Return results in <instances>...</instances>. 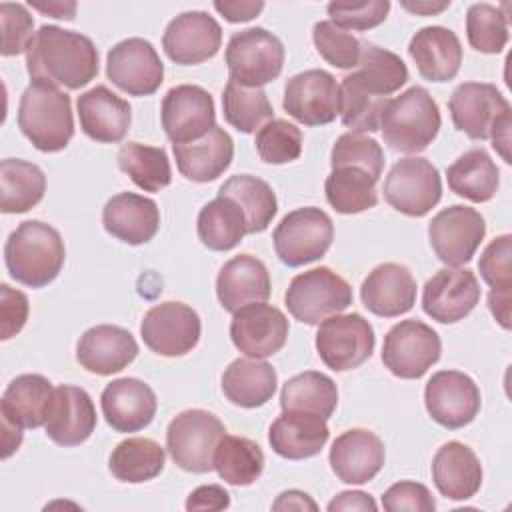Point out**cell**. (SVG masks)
I'll return each instance as SVG.
<instances>
[{
  "mask_svg": "<svg viewBox=\"0 0 512 512\" xmlns=\"http://www.w3.org/2000/svg\"><path fill=\"white\" fill-rule=\"evenodd\" d=\"M26 70L32 82L80 90L98 74V50L80 32L44 24L26 50Z\"/></svg>",
  "mask_w": 512,
  "mask_h": 512,
  "instance_id": "1",
  "label": "cell"
},
{
  "mask_svg": "<svg viewBox=\"0 0 512 512\" xmlns=\"http://www.w3.org/2000/svg\"><path fill=\"white\" fill-rule=\"evenodd\" d=\"M66 248L60 232L42 220H24L4 244L10 276L30 288H44L60 274Z\"/></svg>",
  "mask_w": 512,
  "mask_h": 512,
  "instance_id": "2",
  "label": "cell"
},
{
  "mask_svg": "<svg viewBox=\"0 0 512 512\" xmlns=\"http://www.w3.org/2000/svg\"><path fill=\"white\" fill-rule=\"evenodd\" d=\"M18 128L40 152H60L74 136L72 102L52 84L32 82L20 96Z\"/></svg>",
  "mask_w": 512,
  "mask_h": 512,
  "instance_id": "3",
  "label": "cell"
},
{
  "mask_svg": "<svg viewBox=\"0 0 512 512\" xmlns=\"http://www.w3.org/2000/svg\"><path fill=\"white\" fill-rule=\"evenodd\" d=\"M440 122V110L430 92L422 86H412L388 100L380 116V130L392 150L416 154L432 144Z\"/></svg>",
  "mask_w": 512,
  "mask_h": 512,
  "instance_id": "4",
  "label": "cell"
},
{
  "mask_svg": "<svg viewBox=\"0 0 512 512\" xmlns=\"http://www.w3.org/2000/svg\"><path fill=\"white\" fill-rule=\"evenodd\" d=\"M224 434V424L212 412L184 410L166 428V450L182 470L206 474L214 470V454Z\"/></svg>",
  "mask_w": 512,
  "mask_h": 512,
  "instance_id": "5",
  "label": "cell"
},
{
  "mask_svg": "<svg viewBox=\"0 0 512 512\" xmlns=\"http://www.w3.org/2000/svg\"><path fill=\"white\" fill-rule=\"evenodd\" d=\"M284 302L298 322L316 326L352 304V286L328 266H318L290 280Z\"/></svg>",
  "mask_w": 512,
  "mask_h": 512,
  "instance_id": "6",
  "label": "cell"
},
{
  "mask_svg": "<svg viewBox=\"0 0 512 512\" xmlns=\"http://www.w3.org/2000/svg\"><path fill=\"white\" fill-rule=\"evenodd\" d=\"M224 62L232 80L248 88H262L280 76L284 68V46L266 28H246L234 32L228 40Z\"/></svg>",
  "mask_w": 512,
  "mask_h": 512,
  "instance_id": "7",
  "label": "cell"
},
{
  "mask_svg": "<svg viewBox=\"0 0 512 512\" xmlns=\"http://www.w3.org/2000/svg\"><path fill=\"white\" fill-rule=\"evenodd\" d=\"M276 256L290 268H298L320 260L334 240L332 218L316 208L304 206L288 212L274 234Z\"/></svg>",
  "mask_w": 512,
  "mask_h": 512,
  "instance_id": "8",
  "label": "cell"
},
{
  "mask_svg": "<svg viewBox=\"0 0 512 512\" xmlns=\"http://www.w3.org/2000/svg\"><path fill=\"white\" fill-rule=\"evenodd\" d=\"M442 342L438 332L422 320L408 318L394 324L382 344V362L398 378H422L438 360Z\"/></svg>",
  "mask_w": 512,
  "mask_h": 512,
  "instance_id": "9",
  "label": "cell"
},
{
  "mask_svg": "<svg viewBox=\"0 0 512 512\" xmlns=\"http://www.w3.org/2000/svg\"><path fill=\"white\" fill-rule=\"evenodd\" d=\"M382 192L394 210L420 218L440 202L442 178L430 160L408 156L390 168Z\"/></svg>",
  "mask_w": 512,
  "mask_h": 512,
  "instance_id": "10",
  "label": "cell"
},
{
  "mask_svg": "<svg viewBox=\"0 0 512 512\" xmlns=\"http://www.w3.org/2000/svg\"><path fill=\"white\" fill-rule=\"evenodd\" d=\"M374 328L358 312L334 314L320 322L316 350L320 360L334 372L354 370L374 352Z\"/></svg>",
  "mask_w": 512,
  "mask_h": 512,
  "instance_id": "11",
  "label": "cell"
},
{
  "mask_svg": "<svg viewBox=\"0 0 512 512\" xmlns=\"http://www.w3.org/2000/svg\"><path fill=\"white\" fill-rule=\"evenodd\" d=\"M454 126L472 140H488L500 128L510 126V104L488 82H464L448 100Z\"/></svg>",
  "mask_w": 512,
  "mask_h": 512,
  "instance_id": "12",
  "label": "cell"
},
{
  "mask_svg": "<svg viewBox=\"0 0 512 512\" xmlns=\"http://www.w3.org/2000/svg\"><path fill=\"white\" fill-rule=\"evenodd\" d=\"M200 332L202 324L198 312L184 302L156 304L140 322V336L144 344L154 354L166 358L192 352L200 340Z\"/></svg>",
  "mask_w": 512,
  "mask_h": 512,
  "instance_id": "13",
  "label": "cell"
},
{
  "mask_svg": "<svg viewBox=\"0 0 512 512\" xmlns=\"http://www.w3.org/2000/svg\"><path fill=\"white\" fill-rule=\"evenodd\" d=\"M486 236L484 216L462 204L440 210L428 224V238L434 254L446 266H462L472 260Z\"/></svg>",
  "mask_w": 512,
  "mask_h": 512,
  "instance_id": "14",
  "label": "cell"
},
{
  "mask_svg": "<svg viewBox=\"0 0 512 512\" xmlns=\"http://www.w3.org/2000/svg\"><path fill=\"white\" fill-rule=\"evenodd\" d=\"M106 76L128 96H150L164 82V64L144 38H126L106 56Z\"/></svg>",
  "mask_w": 512,
  "mask_h": 512,
  "instance_id": "15",
  "label": "cell"
},
{
  "mask_svg": "<svg viewBox=\"0 0 512 512\" xmlns=\"http://www.w3.org/2000/svg\"><path fill=\"white\" fill-rule=\"evenodd\" d=\"M282 106L304 126L330 124L340 114V84L326 70H304L288 78Z\"/></svg>",
  "mask_w": 512,
  "mask_h": 512,
  "instance_id": "16",
  "label": "cell"
},
{
  "mask_svg": "<svg viewBox=\"0 0 512 512\" xmlns=\"http://www.w3.org/2000/svg\"><path fill=\"white\" fill-rule=\"evenodd\" d=\"M480 402L478 384L458 370L432 374L424 388V404L430 418L448 430L470 424L480 412Z\"/></svg>",
  "mask_w": 512,
  "mask_h": 512,
  "instance_id": "17",
  "label": "cell"
},
{
  "mask_svg": "<svg viewBox=\"0 0 512 512\" xmlns=\"http://www.w3.org/2000/svg\"><path fill=\"white\" fill-rule=\"evenodd\" d=\"M160 118L172 144H188L206 136L216 126L214 100L202 86L180 84L162 98Z\"/></svg>",
  "mask_w": 512,
  "mask_h": 512,
  "instance_id": "18",
  "label": "cell"
},
{
  "mask_svg": "<svg viewBox=\"0 0 512 512\" xmlns=\"http://www.w3.org/2000/svg\"><path fill=\"white\" fill-rule=\"evenodd\" d=\"M290 326L284 312L266 302H252L234 312L230 322L232 344L248 358L264 360L280 352Z\"/></svg>",
  "mask_w": 512,
  "mask_h": 512,
  "instance_id": "19",
  "label": "cell"
},
{
  "mask_svg": "<svg viewBox=\"0 0 512 512\" xmlns=\"http://www.w3.org/2000/svg\"><path fill=\"white\" fill-rule=\"evenodd\" d=\"M480 300V284L472 270L446 266L426 280L422 290L424 312L442 324L466 318Z\"/></svg>",
  "mask_w": 512,
  "mask_h": 512,
  "instance_id": "20",
  "label": "cell"
},
{
  "mask_svg": "<svg viewBox=\"0 0 512 512\" xmlns=\"http://www.w3.org/2000/svg\"><path fill=\"white\" fill-rule=\"evenodd\" d=\"M222 46V28L214 16L204 10L182 12L172 18L162 36L166 56L182 66L206 62Z\"/></svg>",
  "mask_w": 512,
  "mask_h": 512,
  "instance_id": "21",
  "label": "cell"
},
{
  "mask_svg": "<svg viewBox=\"0 0 512 512\" xmlns=\"http://www.w3.org/2000/svg\"><path fill=\"white\" fill-rule=\"evenodd\" d=\"M104 420L116 432H138L146 428L158 408L154 390L138 378L112 380L100 396Z\"/></svg>",
  "mask_w": 512,
  "mask_h": 512,
  "instance_id": "22",
  "label": "cell"
},
{
  "mask_svg": "<svg viewBox=\"0 0 512 512\" xmlns=\"http://www.w3.org/2000/svg\"><path fill=\"white\" fill-rule=\"evenodd\" d=\"M330 468L344 484H366L384 466V442L370 430L352 428L342 432L330 446Z\"/></svg>",
  "mask_w": 512,
  "mask_h": 512,
  "instance_id": "23",
  "label": "cell"
},
{
  "mask_svg": "<svg viewBox=\"0 0 512 512\" xmlns=\"http://www.w3.org/2000/svg\"><path fill=\"white\" fill-rule=\"evenodd\" d=\"M82 132L102 144L122 142L130 130L132 108L108 86L98 84L76 100Z\"/></svg>",
  "mask_w": 512,
  "mask_h": 512,
  "instance_id": "24",
  "label": "cell"
},
{
  "mask_svg": "<svg viewBox=\"0 0 512 512\" xmlns=\"http://www.w3.org/2000/svg\"><path fill=\"white\" fill-rule=\"evenodd\" d=\"M44 428L58 446L70 448L86 442L96 428V408L90 394L78 386H58Z\"/></svg>",
  "mask_w": 512,
  "mask_h": 512,
  "instance_id": "25",
  "label": "cell"
},
{
  "mask_svg": "<svg viewBox=\"0 0 512 512\" xmlns=\"http://www.w3.org/2000/svg\"><path fill=\"white\" fill-rule=\"evenodd\" d=\"M362 304L380 318H396L412 310L416 302V280L398 262H384L372 268L360 286Z\"/></svg>",
  "mask_w": 512,
  "mask_h": 512,
  "instance_id": "26",
  "label": "cell"
},
{
  "mask_svg": "<svg viewBox=\"0 0 512 512\" xmlns=\"http://www.w3.org/2000/svg\"><path fill=\"white\" fill-rule=\"evenodd\" d=\"M138 356L134 336L120 326L98 324L88 328L76 344L80 366L98 376H110L124 370Z\"/></svg>",
  "mask_w": 512,
  "mask_h": 512,
  "instance_id": "27",
  "label": "cell"
},
{
  "mask_svg": "<svg viewBox=\"0 0 512 512\" xmlns=\"http://www.w3.org/2000/svg\"><path fill=\"white\" fill-rule=\"evenodd\" d=\"M102 224L120 242L140 246L156 236L160 210L152 198L136 192H120L104 204Z\"/></svg>",
  "mask_w": 512,
  "mask_h": 512,
  "instance_id": "28",
  "label": "cell"
},
{
  "mask_svg": "<svg viewBox=\"0 0 512 512\" xmlns=\"http://www.w3.org/2000/svg\"><path fill=\"white\" fill-rule=\"evenodd\" d=\"M270 286V274L264 262L252 254H238L220 268L216 296L220 306L234 314L246 304L266 302Z\"/></svg>",
  "mask_w": 512,
  "mask_h": 512,
  "instance_id": "29",
  "label": "cell"
},
{
  "mask_svg": "<svg viewBox=\"0 0 512 512\" xmlns=\"http://www.w3.org/2000/svg\"><path fill=\"white\" fill-rule=\"evenodd\" d=\"M432 480L448 500H468L480 490L482 464L470 446L450 440L432 458Z\"/></svg>",
  "mask_w": 512,
  "mask_h": 512,
  "instance_id": "30",
  "label": "cell"
},
{
  "mask_svg": "<svg viewBox=\"0 0 512 512\" xmlns=\"http://www.w3.org/2000/svg\"><path fill=\"white\" fill-rule=\"evenodd\" d=\"M408 54L416 62L420 76L430 82L452 80L462 64V44L444 26L420 28L408 44Z\"/></svg>",
  "mask_w": 512,
  "mask_h": 512,
  "instance_id": "31",
  "label": "cell"
},
{
  "mask_svg": "<svg viewBox=\"0 0 512 512\" xmlns=\"http://www.w3.org/2000/svg\"><path fill=\"white\" fill-rule=\"evenodd\" d=\"M54 386L40 374L16 376L0 400L2 422L14 428H38L46 424L54 400Z\"/></svg>",
  "mask_w": 512,
  "mask_h": 512,
  "instance_id": "32",
  "label": "cell"
},
{
  "mask_svg": "<svg viewBox=\"0 0 512 512\" xmlns=\"http://www.w3.org/2000/svg\"><path fill=\"white\" fill-rule=\"evenodd\" d=\"M176 166L180 174L192 182H212L222 176L234 158V142L230 134L214 126L206 136L188 142L172 144Z\"/></svg>",
  "mask_w": 512,
  "mask_h": 512,
  "instance_id": "33",
  "label": "cell"
},
{
  "mask_svg": "<svg viewBox=\"0 0 512 512\" xmlns=\"http://www.w3.org/2000/svg\"><path fill=\"white\" fill-rule=\"evenodd\" d=\"M328 436L326 420L304 412H282L268 430L272 450L286 460H304L320 454Z\"/></svg>",
  "mask_w": 512,
  "mask_h": 512,
  "instance_id": "34",
  "label": "cell"
},
{
  "mask_svg": "<svg viewBox=\"0 0 512 512\" xmlns=\"http://www.w3.org/2000/svg\"><path fill=\"white\" fill-rule=\"evenodd\" d=\"M278 374L264 360L238 358L222 374L224 396L240 408H260L276 392Z\"/></svg>",
  "mask_w": 512,
  "mask_h": 512,
  "instance_id": "35",
  "label": "cell"
},
{
  "mask_svg": "<svg viewBox=\"0 0 512 512\" xmlns=\"http://www.w3.org/2000/svg\"><path fill=\"white\" fill-rule=\"evenodd\" d=\"M346 78L370 96L388 98L408 82V68L398 54L362 42L358 66L352 74H346Z\"/></svg>",
  "mask_w": 512,
  "mask_h": 512,
  "instance_id": "36",
  "label": "cell"
},
{
  "mask_svg": "<svg viewBox=\"0 0 512 512\" xmlns=\"http://www.w3.org/2000/svg\"><path fill=\"white\" fill-rule=\"evenodd\" d=\"M448 188L476 204L488 202L496 196L500 186V172L484 148H472L460 154L446 170Z\"/></svg>",
  "mask_w": 512,
  "mask_h": 512,
  "instance_id": "37",
  "label": "cell"
},
{
  "mask_svg": "<svg viewBox=\"0 0 512 512\" xmlns=\"http://www.w3.org/2000/svg\"><path fill=\"white\" fill-rule=\"evenodd\" d=\"M196 228L200 242L214 252L232 250L248 234V222L242 208L228 196H216L204 204Z\"/></svg>",
  "mask_w": 512,
  "mask_h": 512,
  "instance_id": "38",
  "label": "cell"
},
{
  "mask_svg": "<svg viewBox=\"0 0 512 512\" xmlns=\"http://www.w3.org/2000/svg\"><path fill=\"white\" fill-rule=\"evenodd\" d=\"M338 404L334 380L322 372L306 370L286 380L280 392L282 412H304L328 420Z\"/></svg>",
  "mask_w": 512,
  "mask_h": 512,
  "instance_id": "39",
  "label": "cell"
},
{
  "mask_svg": "<svg viewBox=\"0 0 512 512\" xmlns=\"http://www.w3.org/2000/svg\"><path fill=\"white\" fill-rule=\"evenodd\" d=\"M46 192L44 172L26 160L6 158L0 162V210L22 214L34 208Z\"/></svg>",
  "mask_w": 512,
  "mask_h": 512,
  "instance_id": "40",
  "label": "cell"
},
{
  "mask_svg": "<svg viewBox=\"0 0 512 512\" xmlns=\"http://www.w3.org/2000/svg\"><path fill=\"white\" fill-rule=\"evenodd\" d=\"M218 196H228L238 202L248 222V234L264 232L278 212V202L272 186L252 174L230 176L220 186Z\"/></svg>",
  "mask_w": 512,
  "mask_h": 512,
  "instance_id": "41",
  "label": "cell"
},
{
  "mask_svg": "<svg viewBox=\"0 0 512 512\" xmlns=\"http://www.w3.org/2000/svg\"><path fill=\"white\" fill-rule=\"evenodd\" d=\"M166 462L164 448L152 438H126L110 454L108 468L120 482L140 484L156 478Z\"/></svg>",
  "mask_w": 512,
  "mask_h": 512,
  "instance_id": "42",
  "label": "cell"
},
{
  "mask_svg": "<svg viewBox=\"0 0 512 512\" xmlns=\"http://www.w3.org/2000/svg\"><path fill=\"white\" fill-rule=\"evenodd\" d=\"M376 178L362 168H332L324 182L328 204L340 214H358L378 204Z\"/></svg>",
  "mask_w": 512,
  "mask_h": 512,
  "instance_id": "43",
  "label": "cell"
},
{
  "mask_svg": "<svg viewBox=\"0 0 512 512\" xmlns=\"http://www.w3.org/2000/svg\"><path fill=\"white\" fill-rule=\"evenodd\" d=\"M214 470L232 486H250L262 476L264 454L254 440L224 434L214 454Z\"/></svg>",
  "mask_w": 512,
  "mask_h": 512,
  "instance_id": "44",
  "label": "cell"
},
{
  "mask_svg": "<svg viewBox=\"0 0 512 512\" xmlns=\"http://www.w3.org/2000/svg\"><path fill=\"white\" fill-rule=\"evenodd\" d=\"M118 168L144 192H160L172 182V168L162 146L140 142L122 144L118 150Z\"/></svg>",
  "mask_w": 512,
  "mask_h": 512,
  "instance_id": "45",
  "label": "cell"
},
{
  "mask_svg": "<svg viewBox=\"0 0 512 512\" xmlns=\"http://www.w3.org/2000/svg\"><path fill=\"white\" fill-rule=\"evenodd\" d=\"M224 120L242 134H252L274 120L272 104L262 88H248L228 80L222 92Z\"/></svg>",
  "mask_w": 512,
  "mask_h": 512,
  "instance_id": "46",
  "label": "cell"
},
{
  "mask_svg": "<svg viewBox=\"0 0 512 512\" xmlns=\"http://www.w3.org/2000/svg\"><path fill=\"white\" fill-rule=\"evenodd\" d=\"M466 36L476 52L498 54L508 42V16L492 4H472L466 12Z\"/></svg>",
  "mask_w": 512,
  "mask_h": 512,
  "instance_id": "47",
  "label": "cell"
},
{
  "mask_svg": "<svg viewBox=\"0 0 512 512\" xmlns=\"http://www.w3.org/2000/svg\"><path fill=\"white\" fill-rule=\"evenodd\" d=\"M388 100L370 96L344 76L340 84V120L352 132H376Z\"/></svg>",
  "mask_w": 512,
  "mask_h": 512,
  "instance_id": "48",
  "label": "cell"
},
{
  "mask_svg": "<svg viewBox=\"0 0 512 512\" xmlns=\"http://www.w3.org/2000/svg\"><path fill=\"white\" fill-rule=\"evenodd\" d=\"M256 152L266 164H288L302 154V132L288 120H270L256 132Z\"/></svg>",
  "mask_w": 512,
  "mask_h": 512,
  "instance_id": "49",
  "label": "cell"
},
{
  "mask_svg": "<svg viewBox=\"0 0 512 512\" xmlns=\"http://www.w3.org/2000/svg\"><path fill=\"white\" fill-rule=\"evenodd\" d=\"M330 166L362 168L378 180L384 168V152L374 138H368L360 132H346L334 142L330 150Z\"/></svg>",
  "mask_w": 512,
  "mask_h": 512,
  "instance_id": "50",
  "label": "cell"
},
{
  "mask_svg": "<svg viewBox=\"0 0 512 512\" xmlns=\"http://www.w3.org/2000/svg\"><path fill=\"white\" fill-rule=\"evenodd\" d=\"M312 40H314L318 54L328 64L342 68V70L358 66L362 42L354 34L332 24L330 20H320L314 24Z\"/></svg>",
  "mask_w": 512,
  "mask_h": 512,
  "instance_id": "51",
  "label": "cell"
},
{
  "mask_svg": "<svg viewBox=\"0 0 512 512\" xmlns=\"http://www.w3.org/2000/svg\"><path fill=\"white\" fill-rule=\"evenodd\" d=\"M390 12L388 0H366V2H330V22L342 30H370L386 20Z\"/></svg>",
  "mask_w": 512,
  "mask_h": 512,
  "instance_id": "52",
  "label": "cell"
},
{
  "mask_svg": "<svg viewBox=\"0 0 512 512\" xmlns=\"http://www.w3.org/2000/svg\"><path fill=\"white\" fill-rule=\"evenodd\" d=\"M510 254H512L510 234H502L494 238L480 254V260H478L480 276L494 292H512Z\"/></svg>",
  "mask_w": 512,
  "mask_h": 512,
  "instance_id": "53",
  "label": "cell"
},
{
  "mask_svg": "<svg viewBox=\"0 0 512 512\" xmlns=\"http://www.w3.org/2000/svg\"><path fill=\"white\" fill-rule=\"evenodd\" d=\"M0 22H2V56H16L26 52L34 34V18L24 4L2 2L0 4Z\"/></svg>",
  "mask_w": 512,
  "mask_h": 512,
  "instance_id": "54",
  "label": "cell"
},
{
  "mask_svg": "<svg viewBox=\"0 0 512 512\" xmlns=\"http://www.w3.org/2000/svg\"><path fill=\"white\" fill-rule=\"evenodd\" d=\"M382 508L388 512H432L436 508V500L424 484L414 480H402L392 484L382 494Z\"/></svg>",
  "mask_w": 512,
  "mask_h": 512,
  "instance_id": "55",
  "label": "cell"
},
{
  "mask_svg": "<svg viewBox=\"0 0 512 512\" xmlns=\"http://www.w3.org/2000/svg\"><path fill=\"white\" fill-rule=\"evenodd\" d=\"M0 324L2 340L16 336L28 320V298L24 292L10 288L8 284L0 286Z\"/></svg>",
  "mask_w": 512,
  "mask_h": 512,
  "instance_id": "56",
  "label": "cell"
},
{
  "mask_svg": "<svg viewBox=\"0 0 512 512\" xmlns=\"http://www.w3.org/2000/svg\"><path fill=\"white\" fill-rule=\"evenodd\" d=\"M230 506V494L218 484H204L190 492L186 510H224Z\"/></svg>",
  "mask_w": 512,
  "mask_h": 512,
  "instance_id": "57",
  "label": "cell"
},
{
  "mask_svg": "<svg viewBox=\"0 0 512 512\" xmlns=\"http://www.w3.org/2000/svg\"><path fill=\"white\" fill-rule=\"evenodd\" d=\"M216 12H220L228 22H248L252 18H256L262 8L264 2H238V0H216L214 2Z\"/></svg>",
  "mask_w": 512,
  "mask_h": 512,
  "instance_id": "58",
  "label": "cell"
},
{
  "mask_svg": "<svg viewBox=\"0 0 512 512\" xmlns=\"http://www.w3.org/2000/svg\"><path fill=\"white\" fill-rule=\"evenodd\" d=\"M376 502L370 494L366 492H360V490H346V492H340L336 498H332L328 502V510L334 512V510H376Z\"/></svg>",
  "mask_w": 512,
  "mask_h": 512,
  "instance_id": "59",
  "label": "cell"
},
{
  "mask_svg": "<svg viewBox=\"0 0 512 512\" xmlns=\"http://www.w3.org/2000/svg\"><path fill=\"white\" fill-rule=\"evenodd\" d=\"M272 510H318L316 502L302 490H286L278 494Z\"/></svg>",
  "mask_w": 512,
  "mask_h": 512,
  "instance_id": "60",
  "label": "cell"
},
{
  "mask_svg": "<svg viewBox=\"0 0 512 512\" xmlns=\"http://www.w3.org/2000/svg\"><path fill=\"white\" fill-rule=\"evenodd\" d=\"M510 300H512V292L490 290L488 294V308L504 330L510 328Z\"/></svg>",
  "mask_w": 512,
  "mask_h": 512,
  "instance_id": "61",
  "label": "cell"
},
{
  "mask_svg": "<svg viewBox=\"0 0 512 512\" xmlns=\"http://www.w3.org/2000/svg\"><path fill=\"white\" fill-rule=\"evenodd\" d=\"M30 6L42 14H48L52 18H64L72 20L76 14V4L74 2H30Z\"/></svg>",
  "mask_w": 512,
  "mask_h": 512,
  "instance_id": "62",
  "label": "cell"
},
{
  "mask_svg": "<svg viewBox=\"0 0 512 512\" xmlns=\"http://www.w3.org/2000/svg\"><path fill=\"white\" fill-rule=\"evenodd\" d=\"M448 6H450V2H408V0L402 2V8H406L408 12H414V14H422V16L438 14V12L446 10Z\"/></svg>",
  "mask_w": 512,
  "mask_h": 512,
  "instance_id": "63",
  "label": "cell"
}]
</instances>
